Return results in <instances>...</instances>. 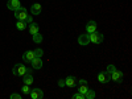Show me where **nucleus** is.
Segmentation results:
<instances>
[{"label": "nucleus", "mask_w": 132, "mask_h": 99, "mask_svg": "<svg viewBox=\"0 0 132 99\" xmlns=\"http://www.w3.org/2000/svg\"><path fill=\"white\" fill-rule=\"evenodd\" d=\"M12 73L16 77H24L27 73H32V69H28L24 63H16L12 69Z\"/></svg>", "instance_id": "1"}, {"label": "nucleus", "mask_w": 132, "mask_h": 99, "mask_svg": "<svg viewBox=\"0 0 132 99\" xmlns=\"http://www.w3.org/2000/svg\"><path fill=\"white\" fill-rule=\"evenodd\" d=\"M89 37H90V42L96 44V45H101V44L103 42V40H104L103 33H99V32H93V33H90Z\"/></svg>", "instance_id": "2"}, {"label": "nucleus", "mask_w": 132, "mask_h": 99, "mask_svg": "<svg viewBox=\"0 0 132 99\" xmlns=\"http://www.w3.org/2000/svg\"><path fill=\"white\" fill-rule=\"evenodd\" d=\"M13 12H15V17H16L17 20H23V21H25V19L28 17V12H27V9H25V8H23V7L17 8L16 11H13Z\"/></svg>", "instance_id": "3"}, {"label": "nucleus", "mask_w": 132, "mask_h": 99, "mask_svg": "<svg viewBox=\"0 0 132 99\" xmlns=\"http://www.w3.org/2000/svg\"><path fill=\"white\" fill-rule=\"evenodd\" d=\"M110 75H111V81H114V82H116V83H122V82H123V78H124L123 71L115 70V71H112Z\"/></svg>", "instance_id": "4"}, {"label": "nucleus", "mask_w": 132, "mask_h": 99, "mask_svg": "<svg viewBox=\"0 0 132 99\" xmlns=\"http://www.w3.org/2000/svg\"><path fill=\"white\" fill-rule=\"evenodd\" d=\"M98 81L101 83H108L111 81V75H110L108 71H102V73L98 74Z\"/></svg>", "instance_id": "5"}, {"label": "nucleus", "mask_w": 132, "mask_h": 99, "mask_svg": "<svg viewBox=\"0 0 132 99\" xmlns=\"http://www.w3.org/2000/svg\"><path fill=\"white\" fill-rule=\"evenodd\" d=\"M29 95H30L32 99H42L44 98V93H42L41 89H32Z\"/></svg>", "instance_id": "6"}, {"label": "nucleus", "mask_w": 132, "mask_h": 99, "mask_svg": "<svg viewBox=\"0 0 132 99\" xmlns=\"http://www.w3.org/2000/svg\"><path fill=\"white\" fill-rule=\"evenodd\" d=\"M78 42L81 44L82 46H86L90 44V37H89V33H85V35H81L78 37Z\"/></svg>", "instance_id": "7"}, {"label": "nucleus", "mask_w": 132, "mask_h": 99, "mask_svg": "<svg viewBox=\"0 0 132 99\" xmlns=\"http://www.w3.org/2000/svg\"><path fill=\"white\" fill-rule=\"evenodd\" d=\"M30 63H32V69L38 70V69L42 68V60H41L40 57H35V58L30 61Z\"/></svg>", "instance_id": "8"}, {"label": "nucleus", "mask_w": 132, "mask_h": 99, "mask_svg": "<svg viewBox=\"0 0 132 99\" xmlns=\"http://www.w3.org/2000/svg\"><path fill=\"white\" fill-rule=\"evenodd\" d=\"M7 7H8V9H11V11H16L17 8L21 7V3L19 2V0H9V2L7 3Z\"/></svg>", "instance_id": "9"}, {"label": "nucleus", "mask_w": 132, "mask_h": 99, "mask_svg": "<svg viewBox=\"0 0 132 99\" xmlns=\"http://www.w3.org/2000/svg\"><path fill=\"white\" fill-rule=\"evenodd\" d=\"M41 11H42V8H41V4H40V3H35V4L30 7V13L35 15V16L40 15Z\"/></svg>", "instance_id": "10"}, {"label": "nucleus", "mask_w": 132, "mask_h": 99, "mask_svg": "<svg viewBox=\"0 0 132 99\" xmlns=\"http://www.w3.org/2000/svg\"><path fill=\"white\" fill-rule=\"evenodd\" d=\"M96 28H98V25H96L95 21H89L87 25H86V32L90 35V33H93V32H96Z\"/></svg>", "instance_id": "11"}, {"label": "nucleus", "mask_w": 132, "mask_h": 99, "mask_svg": "<svg viewBox=\"0 0 132 99\" xmlns=\"http://www.w3.org/2000/svg\"><path fill=\"white\" fill-rule=\"evenodd\" d=\"M35 57H36V56H35V52H33V50H28V52H25V53L23 54V60H24L25 62H30Z\"/></svg>", "instance_id": "12"}, {"label": "nucleus", "mask_w": 132, "mask_h": 99, "mask_svg": "<svg viewBox=\"0 0 132 99\" xmlns=\"http://www.w3.org/2000/svg\"><path fill=\"white\" fill-rule=\"evenodd\" d=\"M65 85L68 86V87H74L77 85V81L73 75H69L68 78H65Z\"/></svg>", "instance_id": "13"}, {"label": "nucleus", "mask_w": 132, "mask_h": 99, "mask_svg": "<svg viewBox=\"0 0 132 99\" xmlns=\"http://www.w3.org/2000/svg\"><path fill=\"white\" fill-rule=\"evenodd\" d=\"M40 32V28H38V24H36V23H32L29 24V33L33 36V35H36V33H38Z\"/></svg>", "instance_id": "14"}, {"label": "nucleus", "mask_w": 132, "mask_h": 99, "mask_svg": "<svg viewBox=\"0 0 132 99\" xmlns=\"http://www.w3.org/2000/svg\"><path fill=\"white\" fill-rule=\"evenodd\" d=\"M23 81H24L25 85H29V86H30V85L33 83V81H35V79H33V77H32V73H27V74L24 75Z\"/></svg>", "instance_id": "15"}, {"label": "nucleus", "mask_w": 132, "mask_h": 99, "mask_svg": "<svg viewBox=\"0 0 132 99\" xmlns=\"http://www.w3.org/2000/svg\"><path fill=\"white\" fill-rule=\"evenodd\" d=\"M27 27H28V24L25 23V21H23V20H17V23H16V28H17V30H25Z\"/></svg>", "instance_id": "16"}, {"label": "nucleus", "mask_w": 132, "mask_h": 99, "mask_svg": "<svg viewBox=\"0 0 132 99\" xmlns=\"http://www.w3.org/2000/svg\"><path fill=\"white\" fill-rule=\"evenodd\" d=\"M87 90H89V87H87V83H79V89H78V91L81 93V94H86L87 93Z\"/></svg>", "instance_id": "17"}, {"label": "nucleus", "mask_w": 132, "mask_h": 99, "mask_svg": "<svg viewBox=\"0 0 132 99\" xmlns=\"http://www.w3.org/2000/svg\"><path fill=\"white\" fill-rule=\"evenodd\" d=\"M85 98H86V99H94V98H95V91L89 89V90H87V93L85 94Z\"/></svg>", "instance_id": "18"}, {"label": "nucleus", "mask_w": 132, "mask_h": 99, "mask_svg": "<svg viewBox=\"0 0 132 99\" xmlns=\"http://www.w3.org/2000/svg\"><path fill=\"white\" fill-rule=\"evenodd\" d=\"M33 41H35L36 44H41L42 42V36L40 35V32L36 33V35H33Z\"/></svg>", "instance_id": "19"}, {"label": "nucleus", "mask_w": 132, "mask_h": 99, "mask_svg": "<svg viewBox=\"0 0 132 99\" xmlns=\"http://www.w3.org/2000/svg\"><path fill=\"white\" fill-rule=\"evenodd\" d=\"M21 91H23L24 94H27V95H29V93H30V89H29V85H25V83H24V86L21 87Z\"/></svg>", "instance_id": "20"}, {"label": "nucleus", "mask_w": 132, "mask_h": 99, "mask_svg": "<svg viewBox=\"0 0 132 99\" xmlns=\"http://www.w3.org/2000/svg\"><path fill=\"white\" fill-rule=\"evenodd\" d=\"M33 52H35V56L36 57H42V54H44V52H42V49H40V48H37L36 50H33Z\"/></svg>", "instance_id": "21"}, {"label": "nucleus", "mask_w": 132, "mask_h": 99, "mask_svg": "<svg viewBox=\"0 0 132 99\" xmlns=\"http://www.w3.org/2000/svg\"><path fill=\"white\" fill-rule=\"evenodd\" d=\"M83 98H85V95L81 94L79 91H78V93H75V94H73V99H83Z\"/></svg>", "instance_id": "22"}, {"label": "nucleus", "mask_w": 132, "mask_h": 99, "mask_svg": "<svg viewBox=\"0 0 132 99\" xmlns=\"http://www.w3.org/2000/svg\"><path fill=\"white\" fill-rule=\"evenodd\" d=\"M115 70H116L115 65H108V66H107V69H106V71H108L110 74H111L112 71H115Z\"/></svg>", "instance_id": "23"}, {"label": "nucleus", "mask_w": 132, "mask_h": 99, "mask_svg": "<svg viewBox=\"0 0 132 99\" xmlns=\"http://www.w3.org/2000/svg\"><path fill=\"white\" fill-rule=\"evenodd\" d=\"M11 99H21V96L17 94V93H12V94H11V96H9Z\"/></svg>", "instance_id": "24"}, {"label": "nucleus", "mask_w": 132, "mask_h": 99, "mask_svg": "<svg viewBox=\"0 0 132 99\" xmlns=\"http://www.w3.org/2000/svg\"><path fill=\"white\" fill-rule=\"evenodd\" d=\"M32 21H33V19H32V16H29V15H28V17L25 19V23H27V24H30V23H32Z\"/></svg>", "instance_id": "25"}, {"label": "nucleus", "mask_w": 132, "mask_h": 99, "mask_svg": "<svg viewBox=\"0 0 132 99\" xmlns=\"http://www.w3.org/2000/svg\"><path fill=\"white\" fill-rule=\"evenodd\" d=\"M58 86H60V87L66 86V85H65V79H60V81H58Z\"/></svg>", "instance_id": "26"}]
</instances>
